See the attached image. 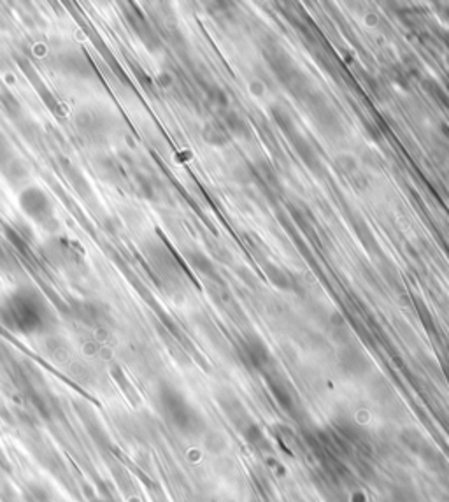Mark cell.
Instances as JSON below:
<instances>
[{
	"label": "cell",
	"instance_id": "1",
	"mask_svg": "<svg viewBox=\"0 0 449 502\" xmlns=\"http://www.w3.org/2000/svg\"><path fill=\"white\" fill-rule=\"evenodd\" d=\"M0 322L21 334L41 332L51 323L46 300L32 288H20L0 302Z\"/></svg>",
	"mask_w": 449,
	"mask_h": 502
},
{
	"label": "cell",
	"instance_id": "2",
	"mask_svg": "<svg viewBox=\"0 0 449 502\" xmlns=\"http://www.w3.org/2000/svg\"><path fill=\"white\" fill-rule=\"evenodd\" d=\"M20 208L26 216H30L39 225L46 227L55 222L53 203L43 190L37 188V186H30V188L23 190L20 195Z\"/></svg>",
	"mask_w": 449,
	"mask_h": 502
},
{
	"label": "cell",
	"instance_id": "3",
	"mask_svg": "<svg viewBox=\"0 0 449 502\" xmlns=\"http://www.w3.org/2000/svg\"><path fill=\"white\" fill-rule=\"evenodd\" d=\"M284 134H287V137H290L293 148H295V151L299 153V157L302 158L304 162H306L307 165L311 167V169L316 170L321 167V162H319V157L316 155L314 148L311 146V143L306 139V137H302L299 134V132H296L295 127L290 128L288 132H284Z\"/></svg>",
	"mask_w": 449,
	"mask_h": 502
},
{
	"label": "cell",
	"instance_id": "4",
	"mask_svg": "<svg viewBox=\"0 0 449 502\" xmlns=\"http://www.w3.org/2000/svg\"><path fill=\"white\" fill-rule=\"evenodd\" d=\"M204 137L212 146H224L230 140V132L220 121H209L204 128Z\"/></svg>",
	"mask_w": 449,
	"mask_h": 502
},
{
	"label": "cell",
	"instance_id": "5",
	"mask_svg": "<svg viewBox=\"0 0 449 502\" xmlns=\"http://www.w3.org/2000/svg\"><path fill=\"white\" fill-rule=\"evenodd\" d=\"M223 125L227 127V130L228 132H232L234 135H239V137H244L247 135V125H246V121L242 120L239 114H235V113H228V114H224V121H223Z\"/></svg>",
	"mask_w": 449,
	"mask_h": 502
}]
</instances>
